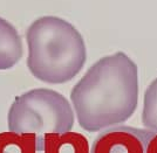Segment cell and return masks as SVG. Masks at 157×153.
Segmentation results:
<instances>
[{
	"mask_svg": "<svg viewBox=\"0 0 157 153\" xmlns=\"http://www.w3.org/2000/svg\"><path fill=\"white\" fill-rule=\"evenodd\" d=\"M137 64L123 52L98 60L71 91L78 125L98 132L124 123L138 104Z\"/></svg>",
	"mask_w": 157,
	"mask_h": 153,
	"instance_id": "1",
	"label": "cell"
},
{
	"mask_svg": "<svg viewBox=\"0 0 157 153\" xmlns=\"http://www.w3.org/2000/svg\"><path fill=\"white\" fill-rule=\"evenodd\" d=\"M22 39L17 28L0 16V70H8L22 59Z\"/></svg>",
	"mask_w": 157,
	"mask_h": 153,
	"instance_id": "5",
	"label": "cell"
},
{
	"mask_svg": "<svg viewBox=\"0 0 157 153\" xmlns=\"http://www.w3.org/2000/svg\"><path fill=\"white\" fill-rule=\"evenodd\" d=\"M69 100L48 88H36L14 98L7 113L8 131L41 138L49 133H65L74 126Z\"/></svg>",
	"mask_w": 157,
	"mask_h": 153,
	"instance_id": "3",
	"label": "cell"
},
{
	"mask_svg": "<svg viewBox=\"0 0 157 153\" xmlns=\"http://www.w3.org/2000/svg\"><path fill=\"white\" fill-rule=\"evenodd\" d=\"M155 133L131 126L105 129L93 141L90 153H147Z\"/></svg>",
	"mask_w": 157,
	"mask_h": 153,
	"instance_id": "4",
	"label": "cell"
},
{
	"mask_svg": "<svg viewBox=\"0 0 157 153\" xmlns=\"http://www.w3.org/2000/svg\"><path fill=\"white\" fill-rule=\"evenodd\" d=\"M142 124L154 133H157V77L148 86L143 98Z\"/></svg>",
	"mask_w": 157,
	"mask_h": 153,
	"instance_id": "7",
	"label": "cell"
},
{
	"mask_svg": "<svg viewBox=\"0 0 157 153\" xmlns=\"http://www.w3.org/2000/svg\"><path fill=\"white\" fill-rule=\"evenodd\" d=\"M38 137L12 131L0 133V153H36Z\"/></svg>",
	"mask_w": 157,
	"mask_h": 153,
	"instance_id": "6",
	"label": "cell"
},
{
	"mask_svg": "<svg viewBox=\"0 0 157 153\" xmlns=\"http://www.w3.org/2000/svg\"><path fill=\"white\" fill-rule=\"evenodd\" d=\"M27 68L35 78L49 84H65L85 67L87 47L82 34L69 21L44 15L26 31Z\"/></svg>",
	"mask_w": 157,
	"mask_h": 153,
	"instance_id": "2",
	"label": "cell"
}]
</instances>
